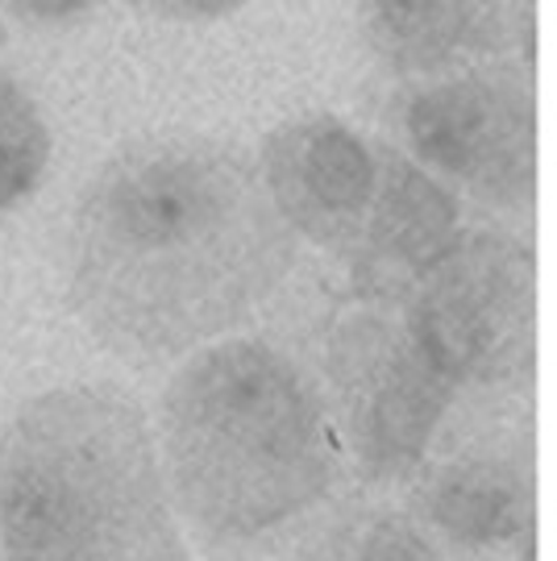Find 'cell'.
Returning a JSON list of instances; mask_svg holds the SVG:
<instances>
[{
  "instance_id": "obj_1",
  "label": "cell",
  "mask_w": 557,
  "mask_h": 561,
  "mask_svg": "<svg viewBox=\"0 0 557 561\" xmlns=\"http://www.w3.org/2000/svg\"><path fill=\"white\" fill-rule=\"evenodd\" d=\"M296 245L259 159L162 129L125 141L83 183L62 238L67 304L117 358L187 362L275 300Z\"/></svg>"
},
{
  "instance_id": "obj_2",
  "label": "cell",
  "mask_w": 557,
  "mask_h": 561,
  "mask_svg": "<svg viewBox=\"0 0 557 561\" xmlns=\"http://www.w3.org/2000/svg\"><path fill=\"white\" fill-rule=\"evenodd\" d=\"M159 449L208 553L254 549L308 520L345 470L317 375L262 337H225L183 362L162 391Z\"/></svg>"
},
{
  "instance_id": "obj_3",
  "label": "cell",
  "mask_w": 557,
  "mask_h": 561,
  "mask_svg": "<svg viewBox=\"0 0 557 561\" xmlns=\"http://www.w3.org/2000/svg\"><path fill=\"white\" fill-rule=\"evenodd\" d=\"M0 561H187L159 433L117 382H62L0 428Z\"/></svg>"
},
{
  "instance_id": "obj_4",
  "label": "cell",
  "mask_w": 557,
  "mask_h": 561,
  "mask_svg": "<svg viewBox=\"0 0 557 561\" xmlns=\"http://www.w3.org/2000/svg\"><path fill=\"white\" fill-rule=\"evenodd\" d=\"M408 512L450 561H537L533 387L462 391L408 482Z\"/></svg>"
},
{
  "instance_id": "obj_5",
  "label": "cell",
  "mask_w": 557,
  "mask_h": 561,
  "mask_svg": "<svg viewBox=\"0 0 557 561\" xmlns=\"http://www.w3.org/2000/svg\"><path fill=\"white\" fill-rule=\"evenodd\" d=\"M317 382L338 424L345 466L371 486L412 482L458 400L424 358L403 312L350 308L320 333Z\"/></svg>"
},
{
  "instance_id": "obj_6",
  "label": "cell",
  "mask_w": 557,
  "mask_h": 561,
  "mask_svg": "<svg viewBox=\"0 0 557 561\" xmlns=\"http://www.w3.org/2000/svg\"><path fill=\"white\" fill-rule=\"evenodd\" d=\"M537 62L499 59L412 88L399 125L412 159L487 225L533 238L537 208Z\"/></svg>"
},
{
  "instance_id": "obj_7",
  "label": "cell",
  "mask_w": 557,
  "mask_h": 561,
  "mask_svg": "<svg viewBox=\"0 0 557 561\" xmlns=\"http://www.w3.org/2000/svg\"><path fill=\"white\" fill-rule=\"evenodd\" d=\"M424 358L462 391L533 387L537 375V250L528 233L466 225L403 308Z\"/></svg>"
},
{
  "instance_id": "obj_8",
  "label": "cell",
  "mask_w": 557,
  "mask_h": 561,
  "mask_svg": "<svg viewBox=\"0 0 557 561\" xmlns=\"http://www.w3.org/2000/svg\"><path fill=\"white\" fill-rule=\"evenodd\" d=\"M262 183L299 241L350 259L378 196V146L333 113L275 125L259 146Z\"/></svg>"
},
{
  "instance_id": "obj_9",
  "label": "cell",
  "mask_w": 557,
  "mask_h": 561,
  "mask_svg": "<svg viewBox=\"0 0 557 561\" xmlns=\"http://www.w3.org/2000/svg\"><path fill=\"white\" fill-rule=\"evenodd\" d=\"M466 221L458 196L412 154L378 141V196L359 250L345 259L354 304L403 312L429 275L458 250Z\"/></svg>"
},
{
  "instance_id": "obj_10",
  "label": "cell",
  "mask_w": 557,
  "mask_h": 561,
  "mask_svg": "<svg viewBox=\"0 0 557 561\" xmlns=\"http://www.w3.org/2000/svg\"><path fill=\"white\" fill-rule=\"evenodd\" d=\"M362 34L396 80L424 88L499 59H537L533 4L383 0L366 4Z\"/></svg>"
},
{
  "instance_id": "obj_11",
  "label": "cell",
  "mask_w": 557,
  "mask_h": 561,
  "mask_svg": "<svg viewBox=\"0 0 557 561\" xmlns=\"http://www.w3.org/2000/svg\"><path fill=\"white\" fill-rule=\"evenodd\" d=\"M266 561H450V553L408 507L345 503L308 524L287 553Z\"/></svg>"
},
{
  "instance_id": "obj_12",
  "label": "cell",
  "mask_w": 557,
  "mask_h": 561,
  "mask_svg": "<svg viewBox=\"0 0 557 561\" xmlns=\"http://www.w3.org/2000/svg\"><path fill=\"white\" fill-rule=\"evenodd\" d=\"M50 125L30 88L0 67V213L21 204L46 175Z\"/></svg>"
},
{
  "instance_id": "obj_13",
  "label": "cell",
  "mask_w": 557,
  "mask_h": 561,
  "mask_svg": "<svg viewBox=\"0 0 557 561\" xmlns=\"http://www.w3.org/2000/svg\"><path fill=\"white\" fill-rule=\"evenodd\" d=\"M9 9H13L21 21H30V25H67V21L88 18L92 4L71 0V4H9Z\"/></svg>"
},
{
  "instance_id": "obj_14",
  "label": "cell",
  "mask_w": 557,
  "mask_h": 561,
  "mask_svg": "<svg viewBox=\"0 0 557 561\" xmlns=\"http://www.w3.org/2000/svg\"><path fill=\"white\" fill-rule=\"evenodd\" d=\"M229 9H238V4H150V13H159V18H180V21H196V18H220V13H229Z\"/></svg>"
},
{
  "instance_id": "obj_15",
  "label": "cell",
  "mask_w": 557,
  "mask_h": 561,
  "mask_svg": "<svg viewBox=\"0 0 557 561\" xmlns=\"http://www.w3.org/2000/svg\"><path fill=\"white\" fill-rule=\"evenodd\" d=\"M4 42H9V30H4V21H0V46H4Z\"/></svg>"
}]
</instances>
